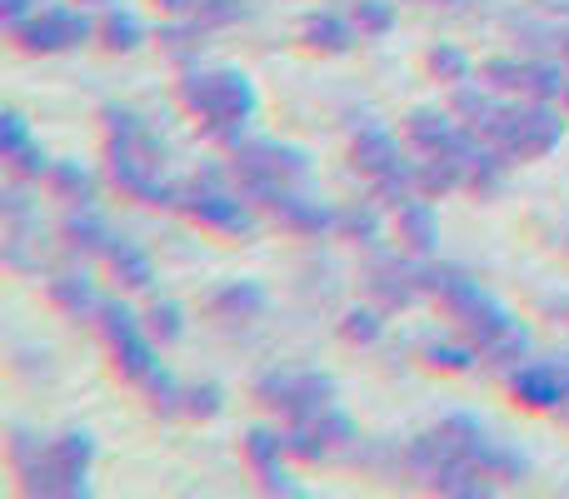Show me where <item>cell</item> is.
<instances>
[{
    "instance_id": "1",
    "label": "cell",
    "mask_w": 569,
    "mask_h": 499,
    "mask_svg": "<svg viewBox=\"0 0 569 499\" xmlns=\"http://www.w3.org/2000/svg\"><path fill=\"white\" fill-rule=\"evenodd\" d=\"M180 100H186L190 116L206 120L210 136L220 140H246L240 130H246V120L256 116V86H250V76H240V70H200V76H186L180 80Z\"/></svg>"
},
{
    "instance_id": "2",
    "label": "cell",
    "mask_w": 569,
    "mask_h": 499,
    "mask_svg": "<svg viewBox=\"0 0 569 499\" xmlns=\"http://www.w3.org/2000/svg\"><path fill=\"white\" fill-rule=\"evenodd\" d=\"M96 460V440L86 430H70L60 440L40 445V455L26 465V480L36 495H86V475Z\"/></svg>"
},
{
    "instance_id": "3",
    "label": "cell",
    "mask_w": 569,
    "mask_h": 499,
    "mask_svg": "<svg viewBox=\"0 0 569 499\" xmlns=\"http://www.w3.org/2000/svg\"><path fill=\"white\" fill-rule=\"evenodd\" d=\"M565 120L555 116L545 100H530V106H510L500 116V126L490 130V146L500 150L505 160H540L560 146Z\"/></svg>"
},
{
    "instance_id": "4",
    "label": "cell",
    "mask_w": 569,
    "mask_h": 499,
    "mask_svg": "<svg viewBox=\"0 0 569 499\" xmlns=\"http://www.w3.org/2000/svg\"><path fill=\"white\" fill-rule=\"evenodd\" d=\"M335 395V385L315 370H276L256 380V400L270 405V410H284L290 420H305V415L325 410Z\"/></svg>"
},
{
    "instance_id": "5",
    "label": "cell",
    "mask_w": 569,
    "mask_h": 499,
    "mask_svg": "<svg viewBox=\"0 0 569 499\" xmlns=\"http://www.w3.org/2000/svg\"><path fill=\"white\" fill-rule=\"evenodd\" d=\"M100 335H106V345L116 350V365L126 380H146L150 370H156V335L140 330V320L126 310V305L106 300L100 305Z\"/></svg>"
},
{
    "instance_id": "6",
    "label": "cell",
    "mask_w": 569,
    "mask_h": 499,
    "mask_svg": "<svg viewBox=\"0 0 569 499\" xmlns=\"http://www.w3.org/2000/svg\"><path fill=\"white\" fill-rule=\"evenodd\" d=\"M180 206H186L200 226L226 230V236H250V226H256V220H250V210L240 206L236 196H226V190H220L216 170H210V176H200L190 190H180Z\"/></svg>"
},
{
    "instance_id": "7",
    "label": "cell",
    "mask_w": 569,
    "mask_h": 499,
    "mask_svg": "<svg viewBox=\"0 0 569 499\" xmlns=\"http://www.w3.org/2000/svg\"><path fill=\"white\" fill-rule=\"evenodd\" d=\"M355 440V425L345 420L335 405H325V410L305 415V420H295L290 430H284V455H300V460H325V455H335L340 445Z\"/></svg>"
},
{
    "instance_id": "8",
    "label": "cell",
    "mask_w": 569,
    "mask_h": 499,
    "mask_svg": "<svg viewBox=\"0 0 569 499\" xmlns=\"http://www.w3.org/2000/svg\"><path fill=\"white\" fill-rule=\"evenodd\" d=\"M20 46L26 50H40V56H50V50H70L80 46V40L90 36V20L76 16V10L66 6H50V10H36V16L26 20V26L16 30Z\"/></svg>"
},
{
    "instance_id": "9",
    "label": "cell",
    "mask_w": 569,
    "mask_h": 499,
    "mask_svg": "<svg viewBox=\"0 0 569 499\" xmlns=\"http://www.w3.org/2000/svg\"><path fill=\"white\" fill-rule=\"evenodd\" d=\"M565 385H569V365H555V360H535V365H520L510 375V390L520 405L530 410H560L565 400Z\"/></svg>"
},
{
    "instance_id": "10",
    "label": "cell",
    "mask_w": 569,
    "mask_h": 499,
    "mask_svg": "<svg viewBox=\"0 0 569 499\" xmlns=\"http://www.w3.org/2000/svg\"><path fill=\"white\" fill-rule=\"evenodd\" d=\"M266 206H270V216H276L280 226L305 230V236H320V230L340 226V216H330V210H325L320 200H300V196H290V190H284V186L270 190V196H266Z\"/></svg>"
},
{
    "instance_id": "11",
    "label": "cell",
    "mask_w": 569,
    "mask_h": 499,
    "mask_svg": "<svg viewBox=\"0 0 569 499\" xmlns=\"http://www.w3.org/2000/svg\"><path fill=\"white\" fill-rule=\"evenodd\" d=\"M355 166L365 170V176H390V170H400V146H395L390 130L380 126H355Z\"/></svg>"
},
{
    "instance_id": "12",
    "label": "cell",
    "mask_w": 569,
    "mask_h": 499,
    "mask_svg": "<svg viewBox=\"0 0 569 499\" xmlns=\"http://www.w3.org/2000/svg\"><path fill=\"white\" fill-rule=\"evenodd\" d=\"M305 46L310 50H320V56H345V50L355 46V30H350V20H340V16H330V10H325V16H310L305 20Z\"/></svg>"
},
{
    "instance_id": "13",
    "label": "cell",
    "mask_w": 569,
    "mask_h": 499,
    "mask_svg": "<svg viewBox=\"0 0 569 499\" xmlns=\"http://www.w3.org/2000/svg\"><path fill=\"white\" fill-rule=\"evenodd\" d=\"M400 240L410 250H435V240H440V226H435V210L425 206V200H405L400 206Z\"/></svg>"
},
{
    "instance_id": "14",
    "label": "cell",
    "mask_w": 569,
    "mask_h": 499,
    "mask_svg": "<svg viewBox=\"0 0 569 499\" xmlns=\"http://www.w3.org/2000/svg\"><path fill=\"white\" fill-rule=\"evenodd\" d=\"M460 180H465V166H460V160H450V156H430L425 166H415V186H420L425 200L450 196Z\"/></svg>"
},
{
    "instance_id": "15",
    "label": "cell",
    "mask_w": 569,
    "mask_h": 499,
    "mask_svg": "<svg viewBox=\"0 0 569 499\" xmlns=\"http://www.w3.org/2000/svg\"><path fill=\"white\" fill-rule=\"evenodd\" d=\"M50 300L66 315H100V305H106L86 275H60V280H50Z\"/></svg>"
},
{
    "instance_id": "16",
    "label": "cell",
    "mask_w": 569,
    "mask_h": 499,
    "mask_svg": "<svg viewBox=\"0 0 569 499\" xmlns=\"http://www.w3.org/2000/svg\"><path fill=\"white\" fill-rule=\"evenodd\" d=\"M106 255H110V265H116L120 285H130V290H146V285L156 280V265H150V255L140 250V246H130V240H116Z\"/></svg>"
},
{
    "instance_id": "17",
    "label": "cell",
    "mask_w": 569,
    "mask_h": 499,
    "mask_svg": "<svg viewBox=\"0 0 569 499\" xmlns=\"http://www.w3.org/2000/svg\"><path fill=\"white\" fill-rule=\"evenodd\" d=\"M66 236H70V246H76V250H110V246H116L110 226L96 216V210H86V206L66 216Z\"/></svg>"
},
{
    "instance_id": "18",
    "label": "cell",
    "mask_w": 569,
    "mask_h": 499,
    "mask_svg": "<svg viewBox=\"0 0 569 499\" xmlns=\"http://www.w3.org/2000/svg\"><path fill=\"white\" fill-rule=\"evenodd\" d=\"M565 70L555 66V60H525L520 66V90L530 100H555V96H565Z\"/></svg>"
},
{
    "instance_id": "19",
    "label": "cell",
    "mask_w": 569,
    "mask_h": 499,
    "mask_svg": "<svg viewBox=\"0 0 569 499\" xmlns=\"http://www.w3.org/2000/svg\"><path fill=\"white\" fill-rule=\"evenodd\" d=\"M210 310L226 315V320H246V315H260L266 310V295L256 285H226V290L210 300Z\"/></svg>"
},
{
    "instance_id": "20",
    "label": "cell",
    "mask_w": 569,
    "mask_h": 499,
    "mask_svg": "<svg viewBox=\"0 0 569 499\" xmlns=\"http://www.w3.org/2000/svg\"><path fill=\"white\" fill-rule=\"evenodd\" d=\"M46 180L66 200H80V206H90V196H96V186H90V176H86V166H80V160H60V166H50Z\"/></svg>"
},
{
    "instance_id": "21",
    "label": "cell",
    "mask_w": 569,
    "mask_h": 499,
    "mask_svg": "<svg viewBox=\"0 0 569 499\" xmlns=\"http://www.w3.org/2000/svg\"><path fill=\"white\" fill-rule=\"evenodd\" d=\"M100 36H106L110 50H136L140 40H146V30H140V20L130 16V10H106V20H100Z\"/></svg>"
},
{
    "instance_id": "22",
    "label": "cell",
    "mask_w": 569,
    "mask_h": 499,
    "mask_svg": "<svg viewBox=\"0 0 569 499\" xmlns=\"http://www.w3.org/2000/svg\"><path fill=\"white\" fill-rule=\"evenodd\" d=\"M525 350H530V335H525V325H520V320H515L510 330L495 335L490 345H480V355H485V360H495V365H515Z\"/></svg>"
},
{
    "instance_id": "23",
    "label": "cell",
    "mask_w": 569,
    "mask_h": 499,
    "mask_svg": "<svg viewBox=\"0 0 569 499\" xmlns=\"http://www.w3.org/2000/svg\"><path fill=\"white\" fill-rule=\"evenodd\" d=\"M475 360H480V350L475 345H425V365H435V370H450V375H460V370H475Z\"/></svg>"
},
{
    "instance_id": "24",
    "label": "cell",
    "mask_w": 569,
    "mask_h": 499,
    "mask_svg": "<svg viewBox=\"0 0 569 499\" xmlns=\"http://www.w3.org/2000/svg\"><path fill=\"white\" fill-rule=\"evenodd\" d=\"M180 410H186L190 420H216V415L226 410V395H220V385H190V390L180 395Z\"/></svg>"
},
{
    "instance_id": "25",
    "label": "cell",
    "mask_w": 569,
    "mask_h": 499,
    "mask_svg": "<svg viewBox=\"0 0 569 499\" xmlns=\"http://www.w3.org/2000/svg\"><path fill=\"white\" fill-rule=\"evenodd\" d=\"M280 455H284V435H276V430H250L246 435V460L256 465V470L280 465Z\"/></svg>"
},
{
    "instance_id": "26",
    "label": "cell",
    "mask_w": 569,
    "mask_h": 499,
    "mask_svg": "<svg viewBox=\"0 0 569 499\" xmlns=\"http://www.w3.org/2000/svg\"><path fill=\"white\" fill-rule=\"evenodd\" d=\"M150 335H156V340H166V345L186 335V315H180L176 300H156V305H150Z\"/></svg>"
},
{
    "instance_id": "27",
    "label": "cell",
    "mask_w": 569,
    "mask_h": 499,
    "mask_svg": "<svg viewBox=\"0 0 569 499\" xmlns=\"http://www.w3.org/2000/svg\"><path fill=\"white\" fill-rule=\"evenodd\" d=\"M340 330H345V340H355V345H375V340H380V315L355 305V310H345Z\"/></svg>"
},
{
    "instance_id": "28",
    "label": "cell",
    "mask_w": 569,
    "mask_h": 499,
    "mask_svg": "<svg viewBox=\"0 0 569 499\" xmlns=\"http://www.w3.org/2000/svg\"><path fill=\"white\" fill-rule=\"evenodd\" d=\"M390 20H395L390 0H360V6H355V26L370 30V36H385V30H390Z\"/></svg>"
},
{
    "instance_id": "29",
    "label": "cell",
    "mask_w": 569,
    "mask_h": 499,
    "mask_svg": "<svg viewBox=\"0 0 569 499\" xmlns=\"http://www.w3.org/2000/svg\"><path fill=\"white\" fill-rule=\"evenodd\" d=\"M430 70L435 76H445V80H465L470 76V60H465L455 46H435L430 50Z\"/></svg>"
},
{
    "instance_id": "30",
    "label": "cell",
    "mask_w": 569,
    "mask_h": 499,
    "mask_svg": "<svg viewBox=\"0 0 569 499\" xmlns=\"http://www.w3.org/2000/svg\"><path fill=\"white\" fill-rule=\"evenodd\" d=\"M246 16V0H200L196 20H206V26H226V20H240Z\"/></svg>"
},
{
    "instance_id": "31",
    "label": "cell",
    "mask_w": 569,
    "mask_h": 499,
    "mask_svg": "<svg viewBox=\"0 0 569 499\" xmlns=\"http://www.w3.org/2000/svg\"><path fill=\"white\" fill-rule=\"evenodd\" d=\"M26 146H30L26 120H20V116H6V120H0V150H6V160H16Z\"/></svg>"
},
{
    "instance_id": "32",
    "label": "cell",
    "mask_w": 569,
    "mask_h": 499,
    "mask_svg": "<svg viewBox=\"0 0 569 499\" xmlns=\"http://www.w3.org/2000/svg\"><path fill=\"white\" fill-rule=\"evenodd\" d=\"M340 230L355 240H375V230H380V220H375V210H345L340 216Z\"/></svg>"
},
{
    "instance_id": "33",
    "label": "cell",
    "mask_w": 569,
    "mask_h": 499,
    "mask_svg": "<svg viewBox=\"0 0 569 499\" xmlns=\"http://www.w3.org/2000/svg\"><path fill=\"white\" fill-rule=\"evenodd\" d=\"M260 480H266V490H270V495H300V485H295L290 475L280 470V465H270V470H260Z\"/></svg>"
},
{
    "instance_id": "34",
    "label": "cell",
    "mask_w": 569,
    "mask_h": 499,
    "mask_svg": "<svg viewBox=\"0 0 569 499\" xmlns=\"http://www.w3.org/2000/svg\"><path fill=\"white\" fill-rule=\"evenodd\" d=\"M30 10H36V0H0V16H6V26H10V30L26 26Z\"/></svg>"
},
{
    "instance_id": "35",
    "label": "cell",
    "mask_w": 569,
    "mask_h": 499,
    "mask_svg": "<svg viewBox=\"0 0 569 499\" xmlns=\"http://www.w3.org/2000/svg\"><path fill=\"white\" fill-rule=\"evenodd\" d=\"M560 415H565V420H569V385H565V400H560Z\"/></svg>"
},
{
    "instance_id": "36",
    "label": "cell",
    "mask_w": 569,
    "mask_h": 499,
    "mask_svg": "<svg viewBox=\"0 0 569 499\" xmlns=\"http://www.w3.org/2000/svg\"><path fill=\"white\" fill-rule=\"evenodd\" d=\"M435 6H465V0H435Z\"/></svg>"
},
{
    "instance_id": "37",
    "label": "cell",
    "mask_w": 569,
    "mask_h": 499,
    "mask_svg": "<svg viewBox=\"0 0 569 499\" xmlns=\"http://www.w3.org/2000/svg\"><path fill=\"white\" fill-rule=\"evenodd\" d=\"M565 106H569V86H565Z\"/></svg>"
},
{
    "instance_id": "38",
    "label": "cell",
    "mask_w": 569,
    "mask_h": 499,
    "mask_svg": "<svg viewBox=\"0 0 569 499\" xmlns=\"http://www.w3.org/2000/svg\"><path fill=\"white\" fill-rule=\"evenodd\" d=\"M565 56H569V40H565Z\"/></svg>"
}]
</instances>
